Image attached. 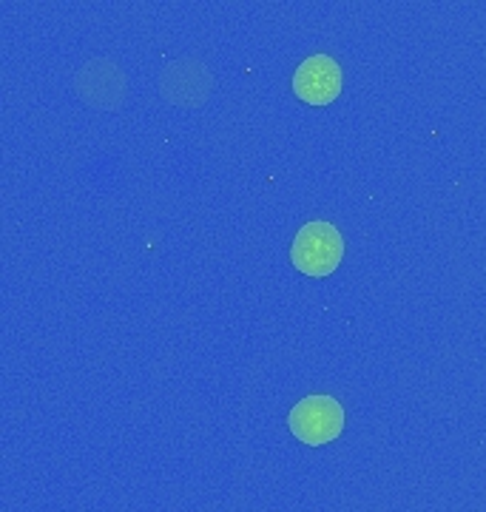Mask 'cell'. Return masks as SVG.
Wrapping results in <instances>:
<instances>
[{
  "label": "cell",
  "instance_id": "1",
  "mask_svg": "<svg viewBox=\"0 0 486 512\" xmlns=\"http://www.w3.org/2000/svg\"><path fill=\"white\" fill-rule=\"evenodd\" d=\"M344 256V239L333 222H307L290 245V262L305 276H330Z\"/></svg>",
  "mask_w": 486,
  "mask_h": 512
},
{
  "label": "cell",
  "instance_id": "2",
  "mask_svg": "<svg viewBox=\"0 0 486 512\" xmlns=\"http://www.w3.org/2000/svg\"><path fill=\"white\" fill-rule=\"evenodd\" d=\"M290 433L302 444H310V447H322V444H330L342 436L344 430V410L342 404L336 402L333 396H307L302 402L296 404L290 410L288 416Z\"/></svg>",
  "mask_w": 486,
  "mask_h": 512
},
{
  "label": "cell",
  "instance_id": "3",
  "mask_svg": "<svg viewBox=\"0 0 486 512\" xmlns=\"http://www.w3.org/2000/svg\"><path fill=\"white\" fill-rule=\"evenodd\" d=\"M293 92L302 103L327 106L342 94V69L333 57L313 55L293 74Z\"/></svg>",
  "mask_w": 486,
  "mask_h": 512
}]
</instances>
